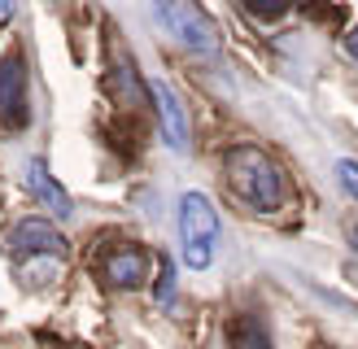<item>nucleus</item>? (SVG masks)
<instances>
[{
	"mask_svg": "<svg viewBox=\"0 0 358 349\" xmlns=\"http://www.w3.org/2000/svg\"><path fill=\"white\" fill-rule=\"evenodd\" d=\"M149 101H153V110H157V122H162L166 149H171V153H188L192 127H188V110H184V101L175 96V87L162 83V79H153V83H149Z\"/></svg>",
	"mask_w": 358,
	"mask_h": 349,
	"instance_id": "6",
	"label": "nucleus"
},
{
	"mask_svg": "<svg viewBox=\"0 0 358 349\" xmlns=\"http://www.w3.org/2000/svg\"><path fill=\"white\" fill-rule=\"evenodd\" d=\"M70 253V240L44 218H22L9 232V258L17 271H27L31 279H44L48 267H62Z\"/></svg>",
	"mask_w": 358,
	"mask_h": 349,
	"instance_id": "3",
	"label": "nucleus"
},
{
	"mask_svg": "<svg viewBox=\"0 0 358 349\" xmlns=\"http://www.w3.org/2000/svg\"><path fill=\"white\" fill-rule=\"evenodd\" d=\"M101 275L110 279L114 288H140L149 279V253L140 244H118L114 253H105Z\"/></svg>",
	"mask_w": 358,
	"mask_h": 349,
	"instance_id": "8",
	"label": "nucleus"
},
{
	"mask_svg": "<svg viewBox=\"0 0 358 349\" xmlns=\"http://www.w3.org/2000/svg\"><path fill=\"white\" fill-rule=\"evenodd\" d=\"M153 13L188 52H196V57H214L219 52L223 40H219L214 17L206 13V5H196V0H153Z\"/></svg>",
	"mask_w": 358,
	"mask_h": 349,
	"instance_id": "4",
	"label": "nucleus"
},
{
	"mask_svg": "<svg viewBox=\"0 0 358 349\" xmlns=\"http://www.w3.org/2000/svg\"><path fill=\"white\" fill-rule=\"evenodd\" d=\"M219 244V209L206 192H184L179 197V258L188 271H206Z\"/></svg>",
	"mask_w": 358,
	"mask_h": 349,
	"instance_id": "2",
	"label": "nucleus"
},
{
	"mask_svg": "<svg viewBox=\"0 0 358 349\" xmlns=\"http://www.w3.org/2000/svg\"><path fill=\"white\" fill-rule=\"evenodd\" d=\"M336 179H341V188L358 201V162L354 157H336Z\"/></svg>",
	"mask_w": 358,
	"mask_h": 349,
	"instance_id": "12",
	"label": "nucleus"
},
{
	"mask_svg": "<svg viewBox=\"0 0 358 349\" xmlns=\"http://www.w3.org/2000/svg\"><path fill=\"white\" fill-rule=\"evenodd\" d=\"M227 345L231 349H271V332L258 314H236L227 323Z\"/></svg>",
	"mask_w": 358,
	"mask_h": 349,
	"instance_id": "9",
	"label": "nucleus"
},
{
	"mask_svg": "<svg viewBox=\"0 0 358 349\" xmlns=\"http://www.w3.org/2000/svg\"><path fill=\"white\" fill-rule=\"evenodd\" d=\"M345 48H350V57H354V61H358V27H354V31H350V40H345Z\"/></svg>",
	"mask_w": 358,
	"mask_h": 349,
	"instance_id": "14",
	"label": "nucleus"
},
{
	"mask_svg": "<svg viewBox=\"0 0 358 349\" xmlns=\"http://www.w3.org/2000/svg\"><path fill=\"white\" fill-rule=\"evenodd\" d=\"M153 302H157V306H171V302H175V267H171V262H162V271H157Z\"/></svg>",
	"mask_w": 358,
	"mask_h": 349,
	"instance_id": "11",
	"label": "nucleus"
},
{
	"mask_svg": "<svg viewBox=\"0 0 358 349\" xmlns=\"http://www.w3.org/2000/svg\"><path fill=\"white\" fill-rule=\"evenodd\" d=\"M22 184H27V192L48 209V214H57V218H70V214H75V201H70V192L57 184V174L48 170L44 157H27V166H22Z\"/></svg>",
	"mask_w": 358,
	"mask_h": 349,
	"instance_id": "7",
	"label": "nucleus"
},
{
	"mask_svg": "<svg viewBox=\"0 0 358 349\" xmlns=\"http://www.w3.org/2000/svg\"><path fill=\"white\" fill-rule=\"evenodd\" d=\"M227 188L258 214L284 205V170L258 144H236L227 153Z\"/></svg>",
	"mask_w": 358,
	"mask_h": 349,
	"instance_id": "1",
	"label": "nucleus"
},
{
	"mask_svg": "<svg viewBox=\"0 0 358 349\" xmlns=\"http://www.w3.org/2000/svg\"><path fill=\"white\" fill-rule=\"evenodd\" d=\"M354 240H358V223H354Z\"/></svg>",
	"mask_w": 358,
	"mask_h": 349,
	"instance_id": "15",
	"label": "nucleus"
},
{
	"mask_svg": "<svg viewBox=\"0 0 358 349\" xmlns=\"http://www.w3.org/2000/svg\"><path fill=\"white\" fill-rule=\"evenodd\" d=\"M0 122H9V127L27 122V57H22V48H9L0 57Z\"/></svg>",
	"mask_w": 358,
	"mask_h": 349,
	"instance_id": "5",
	"label": "nucleus"
},
{
	"mask_svg": "<svg viewBox=\"0 0 358 349\" xmlns=\"http://www.w3.org/2000/svg\"><path fill=\"white\" fill-rule=\"evenodd\" d=\"M9 17H13V0H0V27H5Z\"/></svg>",
	"mask_w": 358,
	"mask_h": 349,
	"instance_id": "13",
	"label": "nucleus"
},
{
	"mask_svg": "<svg viewBox=\"0 0 358 349\" xmlns=\"http://www.w3.org/2000/svg\"><path fill=\"white\" fill-rule=\"evenodd\" d=\"M245 9L258 17V22H275V17H284L293 9V0H245Z\"/></svg>",
	"mask_w": 358,
	"mask_h": 349,
	"instance_id": "10",
	"label": "nucleus"
}]
</instances>
